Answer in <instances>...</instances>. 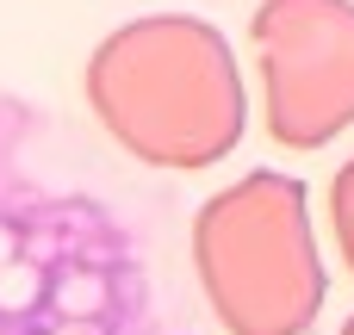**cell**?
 I'll use <instances>...</instances> for the list:
<instances>
[{"label":"cell","instance_id":"cell-2","mask_svg":"<svg viewBox=\"0 0 354 335\" xmlns=\"http://www.w3.org/2000/svg\"><path fill=\"white\" fill-rule=\"evenodd\" d=\"M193 267L224 335H305L324 311V255L305 180L255 168L193 218Z\"/></svg>","mask_w":354,"mask_h":335},{"label":"cell","instance_id":"cell-3","mask_svg":"<svg viewBox=\"0 0 354 335\" xmlns=\"http://www.w3.org/2000/svg\"><path fill=\"white\" fill-rule=\"evenodd\" d=\"M249 44L280 149H324L354 124V0H261Z\"/></svg>","mask_w":354,"mask_h":335},{"label":"cell","instance_id":"cell-4","mask_svg":"<svg viewBox=\"0 0 354 335\" xmlns=\"http://www.w3.org/2000/svg\"><path fill=\"white\" fill-rule=\"evenodd\" d=\"M330 230H336V249L354 274V162H342V174L330 180Z\"/></svg>","mask_w":354,"mask_h":335},{"label":"cell","instance_id":"cell-1","mask_svg":"<svg viewBox=\"0 0 354 335\" xmlns=\"http://www.w3.org/2000/svg\"><path fill=\"white\" fill-rule=\"evenodd\" d=\"M87 106L112 143L149 168H218L249 131V87L218 25L193 12H149L87 56Z\"/></svg>","mask_w":354,"mask_h":335},{"label":"cell","instance_id":"cell-5","mask_svg":"<svg viewBox=\"0 0 354 335\" xmlns=\"http://www.w3.org/2000/svg\"><path fill=\"white\" fill-rule=\"evenodd\" d=\"M342 335H354V317H348V329H342Z\"/></svg>","mask_w":354,"mask_h":335}]
</instances>
